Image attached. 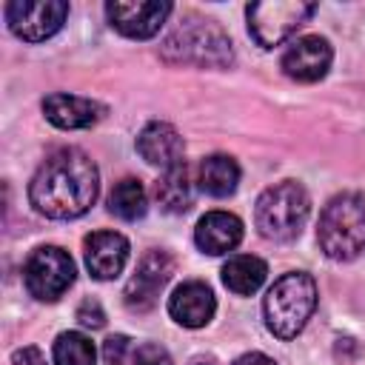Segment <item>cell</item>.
<instances>
[{
    "mask_svg": "<svg viewBox=\"0 0 365 365\" xmlns=\"http://www.w3.org/2000/svg\"><path fill=\"white\" fill-rule=\"evenodd\" d=\"M171 274H174V259H171V254H168V251H148V254L137 262L131 279L125 282V291H123L125 308L134 311V314L151 311V308L157 305L160 291H163L165 282L171 279Z\"/></svg>",
    "mask_w": 365,
    "mask_h": 365,
    "instance_id": "cell-9",
    "label": "cell"
},
{
    "mask_svg": "<svg viewBox=\"0 0 365 365\" xmlns=\"http://www.w3.org/2000/svg\"><path fill=\"white\" fill-rule=\"evenodd\" d=\"M51 356H54V365H94L97 351H94V342L86 334H80V331H63L54 339Z\"/></svg>",
    "mask_w": 365,
    "mask_h": 365,
    "instance_id": "cell-21",
    "label": "cell"
},
{
    "mask_svg": "<svg viewBox=\"0 0 365 365\" xmlns=\"http://www.w3.org/2000/svg\"><path fill=\"white\" fill-rule=\"evenodd\" d=\"M128 351H131V339L125 334H114V336H108L103 342V359L108 365H123L125 356H128Z\"/></svg>",
    "mask_w": 365,
    "mask_h": 365,
    "instance_id": "cell-22",
    "label": "cell"
},
{
    "mask_svg": "<svg viewBox=\"0 0 365 365\" xmlns=\"http://www.w3.org/2000/svg\"><path fill=\"white\" fill-rule=\"evenodd\" d=\"M74 259L68 257V251L57 248V245H40L31 251V257L23 265V279L26 288L34 299L40 302H54L60 299L71 282H74Z\"/></svg>",
    "mask_w": 365,
    "mask_h": 365,
    "instance_id": "cell-7",
    "label": "cell"
},
{
    "mask_svg": "<svg viewBox=\"0 0 365 365\" xmlns=\"http://www.w3.org/2000/svg\"><path fill=\"white\" fill-rule=\"evenodd\" d=\"M103 106L88 100V97H77V94H48L43 100V114L51 125L74 131V128H88L103 117Z\"/></svg>",
    "mask_w": 365,
    "mask_h": 365,
    "instance_id": "cell-15",
    "label": "cell"
},
{
    "mask_svg": "<svg viewBox=\"0 0 365 365\" xmlns=\"http://www.w3.org/2000/svg\"><path fill=\"white\" fill-rule=\"evenodd\" d=\"M131 365H171V356L163 345H154V342H145L134 351V359Z\"/></svg>",
    "mask_w": 365,
    "mask_h": 365,
    "instance_id": "cell-23",
    "label": "cell"
},
{
    "mask_svg": "<svg viewBox=\"0 0 365 365\" xmlns=\"http://www.w3.org/2000/svg\"><path fill=\"white\" fill-rule=\"evenodd\" d=\"M100 191V174L94 160L80 148H57L43 160L29 182L31 205L48 220L83 217Z\"/></svg>",
    "mask_w": 365,
    "mask_h": 365,
    "instance_id": "cell-1",
    "label": "cell"
},
{
    "mask_svg": "<svg viewBox=\"0 0 365 365\" xmlns=\"http://www.w3.org/2000/svg\"><path fill=\"white\" fill-rule=\"evenodd\" d=\"M137 151H140V157H143L148 165H160L163 171H168V168L185 163V160H182L185 143H182L180 131H177L174 125H168V123H160V120L148 123V125L140 131V137H137Z\"/></svg>",
    "mask_w": 365,
    "mask_h": 365,
    "instance_id": "cell-14",
    "label": "cell"
},
{
    "mask_svg": "<svg viewBox=\"0 0 365 365\" xmlns=\"http://www.w3.org/2000/svg\"><path fill=\"white\" fill-rule=\"evenodd\" d=\"M334 60L331 43L319 34H308L294 40L282 54V71L297 83H317L328 74Z\"/></svg>",
    "mask_w": 365,
    "mask_h": 365,
    "instance_id": "cell-11",
    "label": "cell"
},
{
    "mask_svg": "<svg viewBox=\"0 0 365 365\" xmlns=\"http://www.w3.org/2000/svg\"><path fill=\"white\" fill-rule=\"evenodd\" d=\"M83 257L94 279H114L128 262V240L117 231H94L83 240Z\"/></svg>",
    "mask_w": 365,
    "mask_h": 365,
    "instance_id": "cell-12",
    "label": "cell"
},
{
    "mask_svg": "<svg viewBox=\"0 0 365 365\" xmlns=\"http://www.w3.org/2000/svg\"><path fill=\"white\" fill-rule=\"evenodd\" d=\"M197 182L205 194L211 197H228L237 191V182H240V165L234 157L228 154H211L200 163V174H197Z\"/></svg>",
    "mask_w": 365,
    "mask_h": 365,
    "instance_id": "cell-19",
    "label": "cell"
},
{
    "mask_svg": "<svg viewBox=\"0 0 365 365\" xmlns=\"http://www.w3.org/2000/svg\"><path fill=\"white\" fill-rule=\"evenodd\" d=\"M317 11L314 3L302 0H268V3H251L245 9L248 14V31L262 48H274L285 43L311 14Z\"/></svg>",
    "mask_w": 365,
    "mask_h": 365,
    "instance_id": "cell-6",
    "label": "cell"
},
{
    "mask_svg": "<svg viewBox=\"0 0 365 365\" xmlns=\"http://www.w3.org/2000/svg\"><path fill=\"white\" fill-rule=\"evenodd\" d=\"M317 242L325 257L336 262L356 259L365 251V194L345 191L336 194L319 214Z\"/></svg>",
    "mask_w": 365,
    "mask_h": 365,
    "instance_id": "cell-2",
    "label": "cell"
},
{
    "mask_svg": "<svg viewBox=\"0 0 365 365\" xmlns=\"http://www.w3.org/2000/svg\"><path fill=\"white\" fill-rule=\"evenodd\" d=\"M265 274H268V265L251 254H237L222 265V282L237 297H251L254 291H259V285L265 282Z\"/></svg>",
    "mask_w": 365,
    "mask_h": 365,
    "instance_id": "cell-18",
    "label": "cell"
},
{
    "mask_svg": "<svg viewBox=\"0 0 365 365\" xmlns=\"http://www.w3.org/2000/svg\"><path fill=\"white\" fill-rule=\"evenodd\" d=\"M234 365H277V362L271 356H265V354L251 351V354H242L240 359H234Z\"/></svg>",
    "mask_w": 365,
    "mask_h": 365,
    "instance_id": "cell-26",
    "label": "cell"
},
{
    "mask_svg": "<svg viewBox=\"0 0 365 365\" xmlns=\"http://www.w3.org/2000/svg\"><path fill=\"white\" fill-rule=\"evenodd\" d=\"M106 14L108 23L134 40H145L154 37L160 31V26L165 23V17L171 14V3H160V0H140V3H106Z\"/></svg>",
    "mask_w": 365,
    "mask_h": 365,
    "instance_id": "cell-10",
    "label": "cell"
},
{
    "mask_svg": "<svg viewBox=\"0 0 365 365\" xmlns=\"http://www.w3.org/2000/svg\"><path fill=\"white\" fill-rule=\"evenodd\" d=\"M308 211H311L308 191L299 182L285 180L259 194L257 208H254V222L265 240L288 242L299 237L308 220Z\"/></svg>",
    "mask_w": 365,
    "mask_h": 365,
    "instance_id": "cell-4",
    "label": "cell"
},
{
    "mask_svg": "<svg viewBox=\"0 0 365 365\" xmlns=\"http://www.w3.org/2000/svg\"><path fill=\"white\" fill-rule=\"evenodd\" d=\"M214 311H217L214 291L200 279H188L177 285L174 294L168 297V314L182 328H202L214 317Z\"/></svg>",
    "mask_w": 365,
    "mask_h": 365,
    "instance_id": "cell-13",
    "label": "cell"
},
{
    "mask_svg": "<svg viewBox=\"0 0 365 365\" xmlns=\"http://www.w3.org/2000/svg\"><path fill=\"white\" fill-rule=\"evenodd\" d=\"M314 308H317V282L302 271L282 274L268 288L262 302L265 325L279 339H294L311 319Z\"/></svg>",
    "mask_w": 365,
    "mask_h": 365,
    "instance_id": "cell-3",
    "label": "cell"
},
{
    "mask_svg": "<svg viewBox=\"0 0 365 365\" xmlns=\"http://www.w3.org/2000/svg\"><path fill=\"white\" fill-rule=\"evenodd\" d=\"M163 54L171 63L222 68L231 63V40L217 23L202 20V17H188L182 26H177L165 37Z\"/></svg>",
    "mask_w": 365,
    "mask_h": 365,
    "instance_id": "cell-5",
    "label": "cell"
},
{
    "mask_svg": "<svg viewBox=\"0 0 365 365\" xmlns=\"http://www.w3.org/2000/svg\"><path fill=\"white\" fill-rule=\"evenodd\" d=\"M77 322L83 325V328H103L106 325V314H103V308H100V302L97 299H83L80 305H77Z\"/></svg>",
    "mask_w": 365,
    "mask_h": 365,
    "instance_id": "cell-24",
    "label": "cell"
},
{
    "mask_svg": "<svg viewBox=\"0 0 365 365\" xmlns=\"http://www.w3.org/2000/svg\"><path fill=\"white\" fill-rule=\"evenodd\" d=\"M11 365H46V356L37 351V348H20V351H14V356H11Z\"/></svg>",
    "mask_w": 365,
    "mask_h": 365,
    "instance_id": "cell-25",
    "label": "cell"
},
{
    "mask_svg": "<svg viewBox=\"0 0 365 365\" xmlns=\"http://www.w3.org/2000/svg\"><path fill=\"white\" fill-rule=\"evenodd\" d=\"M68 17V3L63 0H11L6 6V23L11 34L26 43H40L60 31Z\"/></svg>",
    "mask_w": 365,
    "mask_h": 365,
    "instance_id": "cell-8",
    "label": "cell"
},
{
    "mask_svg": "<svg viewBox=\"0 0 365 365\" xmlns=\"http://www.w3.org/2000/svg\"><path fill=\"white\" fill-rule=\"evenodd\" d=\"M154 197L160 202L163 211L168 214H185L194 202V188H191V180H188V168L185 163L163 171V177L154 182Z\"/></svg>",
    "mask_w": 365,
    "mask_h": 365,
    "instance_id": "cell-17",
    "label": "cell"
},
{
    "mask_svg": "<svg viewBox=\"0 0 365 365\" xmlns=\"http://www.w3.org/2000/svg\"><path fill=\"white\" fill-rule=\"evenodd\" d=\"M148 208V197H145V188L140 185V180L134 177H125L120 182H114L111 194H108V211L120 220H140Z\"/></svg>",
    "mask_w": 365,
    "mask_h": 365,
    "instance_id": "cell-20",
    "label": "cell"
},
{
    "mask_svg": "<svg viewBox=\"0 0 365 365\" xmlns=\"http://www.w3.org/2000/svg\"><path fill=\"white\" fill-rule=\"evenodd\" d=\"M194 240H197V248L202 254H211V257L228 254L242 240V222H240V217H234L228 211H208L197 222Z\"/></svg>",
    "mask_w": 365,
    "mask_h": 365,
    "instance_id": "cell-16",
    "label": "cell"
}]
</instances>
